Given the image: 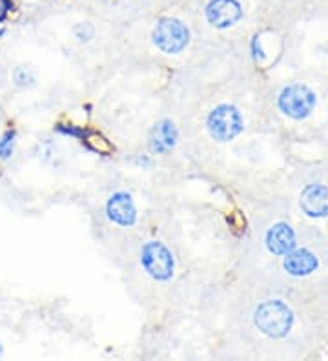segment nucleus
Masks as SVG:
<instances>
[{
  "mask_svg": "<svg viewBox=\"0 0 328 361\" xmlns=\"http://www.w3.org/2000/svg\"><path fill=\"white\" fill-rule=\"evenodd\" d=\"M254 323L257 331L270 339H281L288 336L293 329L296 316L288 305L281 300H267L257 305L254 312Z\"/></svg>",
  "mask_w": 328,
  "mask_h": 361,
  "instance_id": "obj_1",
  "label": "nucleus"
},
{
  "mask_svg": "<svg viewBox=\"0 0 328 361\" xmlns=\"http://www.w3.org/2000/svg\"><path fill=\"white\" fill-rule=\"evenodd\" d=\"M206 130L217 142H230L245 130V121L239 108L233 104H219L206 117Z\"/></svg>",
  "mask_w": 328,
  "mask_h": 361,
  "instance_id": "obj_2",
  "label": "nucleus"
},
{
  "mask_svg": "<svg viewBox=\"0 0 328 361\" xmlns=\"http://www.w3.org/2000/svg\"><path fill=\"white\" fill-rule=\"evenodd\" d=\"M317 104V97L306 84H288L281 90L277 97V108L281 114L293 121H305L312 115Z\"/></svg>",
  "mask_w": 328,
  "mask_h": 361,
  "instance_id": "obj_3",
  "label": "nucleus"
},
{
  "mask_svg": "<svg viewBox=\"0 0 328 361\" xmlns=\"http://www.w3.org/2000/svg\"><path fill=\"white\" fill-rule=\"evenodd\" d=\"M152 39L153 44L157 46L162 53L175 55V53H181L183 49H186L192 35H190L188 26L181 18L162 17L159 18L155 27H153Z\"/></svg>",
  "mask_w": 328,
  "mask_h": 361,
  "instance_id": "obj_4",
  "label": "nucleus"
},
{
  "mask_svg": "<svg viewBox=\"0 0 328 361\" xmlns=\"http://www.w3.org/2000/svg\"><path fill=\"white\" fill-rule=\"evenodd\" d=\"M140 264L155 281H170L175 272V259L161 241H148L140 250Z\"/></svg>",
  "mask_w": 328,
  "mask_h": 361,
  "instance_id": "obj_5",
  "label": "nucleus"
},
{
  "mask_svg": "<svg viewBox=\"0 0 328 361\" xmlns=\"http://www.w3.org/2000/svg\"><path fill=\"white\" fill-rule=\"evenodd\" d=\"M243 4L239 0H208L205 6V17L208 24L217 30H228L243 18Z\"/></svg>",
  "mask_w": 328,
  "mask_h": 361,
  "instance_id": "obj_6",
  "label": "nucleus"
},
{
  "mask_svg": "<svg viewBox=\"0 0 328 361\" xmlns=\"http://www.w3.org/2000/svg\"><path fill=\"white\" fill-rule=\"evenodd\" d=\"M265 247H267L272 256H286L288 252L298 247V233L288 223L279 221V223L268 228L267 235H265Z\"/></svg>",
  "mask_w": 328,
  "mask_h": 361,
  "instance_id": "obj_7",
  "label": "nucleus"
},
{
  "mask_svg": "<svg viewBox=\"0 0 328 361\" xmlns=\"http://www.w3.org/2000/svg\"><path fill=\"white\" fill-rule=\"evenodd\" d=\"M283 269L292 278H308L320 269V257L310 248L296 247L283 256Z\"/></svg>",
  "mask_w": 328,
  "mask_h": 361,
  "instance_id": "obj_8",
  "label": "nucleus"
},
{
  "mask_svg": "<svg viewBox=\"0 0 328 361\" xmlns=\"http://www.w3.org/2000/svg\"><path fill=\"white\" fill-rule=\"evenodd\" d=\"M106 216L119 226H133L137 221V207L126 192H115L106 203Z\"/></svg>",
  "mask_w": 328,
  "mask_h": 361,
  "instance_id": "obj_9",
  "label": "nucleus"
},
{
  "mask_svg": "<svg viewBox=\"0 0 328 361\" xmlns=\"http://www.w3.org/2000/svg\"><path fill=\"white\" fill-rule=\"evenodd\" d=\"M299 204L308 217H314V219L328 217V186L320 185V183L308 185L301 192Z\"/></svg>",
  "mask_w": 328,
  "mask_h": 361,
  "instance_id": "obj_10",
  "label": "nucleus"
},
{
  "mask_svg": "<svg viewBox=\"0 0 328 361\" xmlns=\"http://www.w3.org/2000/svg\"><path fill=\"white\" fill-rule=\"evenodd\" d=\"M179 141V132L175 126L174 121L162 119L153 124L152 132H150L148 142L150 150L157 155H166L174 150Z\"/></svg>",
  "mask_w": 328,
  "mask_h": 361,
  "instance_id": "obj_11",
  "label": "nucleus"
},
{
  "mask_svg": "<svg viewBox=\"0 0 328 361\" xmlns=\"http://www.w3.org/2000/svg\"><path fill=\"white\" fill-rule=\"evenodd\" d=\"M84 145L90 148L92 152H95V154L99 155H109L114 154V146H111V142L106 139L104 135H101L99 132H87V135L84 137Z\"/></svg>",
  "mask_w": 328,
  "mask_h": 361,
  "instance_id": "obj_12",
  "label": "nucleus"
},
{
  "mask_svg": "<svg viewBox=\"0 0 328 361\" xmlns=\"http://www.w3.org/2000/svg\"><path fill=\"white\" fill-rule=\"evenodd\" d=\"M17 146V130L8 128L0 137V161H9L15 154Z\"/></svg>",
  "mask_w": 328,
  "mask_h": 361,
  "instance_id": "obj_13",
  "label": "nucleus"
},
{
  "mask_svg": "<svg viewBox=\"0 0 328 361\" xmlns=\"http://www.w3.org/2000/svg\"><path fill=\"white\" fill-rule=\"evenodd\" d=\"M55 132L62 133V135H70L73 139H79V141H84V137L87 135L90 130L84 128V126H77V124H68V123H59L55 126Z\"/></svg>",
  "mask_w": 328,
  "mask_h": 361,
  "instance_id": "obj_14",
  "label": "nucleus"
},
{
  "mask_svg": "<svg viewBox=\"0 0 328 361\" xmlns=\"http://www.w3.org/2000/svg\"><path fill=\"white\" fill-rule=\"evenodd\" d=\"M13 79L17 82V86L20 88H30L35 84V75H33V71L30 68H24V66H18L13 73Z\"/></svg>",
  "mask_w": 328,
  "mask_h": 361,
  "instance_id": "obj_15",
  "label": "nucleus"
},
{
  "mask_svg": "<svg viewBox=\"0 0 328 361\" xmlns=\"http://www.w3.org/2000/svg\"><path fill=\"white\" fill-rule=\"evenodd\" d=\"M73 31H75V35H77V39L84 40V42H87V40H92L93 35H95V30H93V26L90 23L77 24Z\"/></svg>",
  "mask_w": 328,
  "mask_h": 361,
  "instance_id": "obj_16",
  "label": "nucleus"
},
{
  "mask_svg": "<svg viewBox=\"0 0 328 361\" xmlns=\"http://www.w3.org/2000/svg\"><path fill=\"white\" fill-rule=\"evenodd\" d=\"M15 2L13 0H0V23H4L9 15L13 13Z\"/></svg>",
  "mask_w": 328,
  "mask_h": 361,
  "instance_id": "obj_17",
  "label": "nucleus"
},
{
  "mask_svg": "<svg viewBox=\"0 0 328 361\" xmlns=\"http://www.w3.org/2000/svg\"><path fill=\"white\" fill-rule=\"evenodd\" d=\"M250 49H252V55H254L255 61H261L262 59V48H261V40H259V37L255 35L254 39H252V42H250Z\"/></svg>",
  "mask_w": 328,
  "mask_h": 361,
  "instance_id": "obj_18",
  "label": "nucleus"
},
{
  "mask_svg": "<svg viewBox=\"0 0 328 361\" xmlns=\"http://www.w3.org/2000/svg\"><path fill=\"white\" fill-rule=\"evenodd\" d=\"M0 356H2V345H0Z\"/></svg>",
  "mask_w": 328,
  "mask_h": 361,
  "instance_id": "obj_19",
  "label": "nucleus"
}]
</instances>
